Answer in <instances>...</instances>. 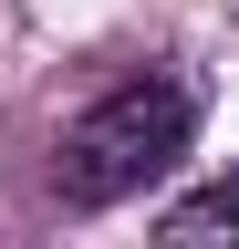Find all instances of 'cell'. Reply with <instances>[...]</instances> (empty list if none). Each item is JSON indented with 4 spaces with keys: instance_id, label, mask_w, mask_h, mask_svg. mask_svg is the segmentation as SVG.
<instances>
[{
    "instance_id": "cell-1",
    "label": "cell",
    "mask_w": 239,
    "mask_h": 249,
    "mask_svg": "<svg viewBox=\"0 0 239 249\" xmlns=\"http://www.w3.org/2000/svg\"><path fill=\"white\" fill-rule=\"evenodd\" d=\"M198 114H208V93H198V73L187 62H146V73H125V83H104L94 104H83L63 135H52V197L63 208H125V197H146L177 156H187V135H198Z\"/></svg>"
},
{
    "instance_id": "cell-2",
    "label": "cell",
    "mask_w": 239,
    "mask_h": 249,
    "mask_svg": "<svg viewBox=\"0 0 239 249\" xmlns=\"http://www.w3.org/2000/svg\"><path fill=\"white\" fill-rule=\"evenodd\" d=\"M156 249H239V177H208V187H187V197L166 208Z\"/></svg>"
}]
</instances>
